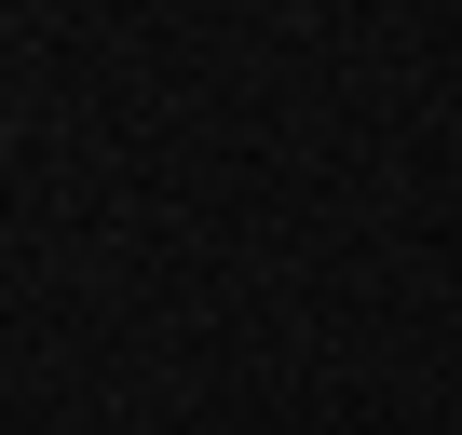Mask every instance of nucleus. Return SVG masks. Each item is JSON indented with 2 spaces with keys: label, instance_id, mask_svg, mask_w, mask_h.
<instances>
[]
</instances>
